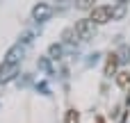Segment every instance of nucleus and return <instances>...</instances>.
<instances>
[{
  "label": "nucleus",
  "mask_w": 130,
  "mask_h": 123,
  "mask_svg": "<svg viewBox=\"0 0 130 123\" xmlns=\"http://www.w3.org/2000/svg\"><path fill=\"white\" fill-rule=\"evenodd\" d=\"M89 18L96 23V25H105L112 21V5H96L91 11H89Z\"/></svg>",
  "instance_id": "nucleus-1"
},
{
  "label": "nucleus",
  "mask_w": 130,
  "mask_h": 123,
  "mask_svg": "<svg viewBox=\"0 0 130 123\" xmlns=\"http://www.w3.org/2000/svg\"><path fill=\"white\" fill-rule=\"evenodd\" d=\"M73 27H75V32H78V37H80V41H87V39H91V37L96 34V23H94L91 18H80Z\"/></svg>",
  "instance_id": "nucleus-2"
},
{
  "label": "nucleus",
  "mask_w": 130,
  "mask_h": 123,
  "mask_svg": "<svg viewBox=\"0 0 130 123\" xmlns=\"http://www.w3.org/2000/svg\"><path fill=\"white\" fill-rule=\"evenodd\" d=\"M18 68H21V62H7V59H2V64H0V84L14 80L16 73H18Z\"/></svg>",
  "instance_id": "nucleus-3"
},
{
  "label": "nucleus",
  "mask_w": 130,
  "mask_h": 123,
  "mask_svg": "<svg viewBox=\"0 0 130 123\" xmlns=\"http://www.w3.org/2000/svg\"><path fill=\"white\" fill-rule=\"evenodd\" d=\"M50 16H53V7H50L48 2H37V5L32 7V21L43 23V21H48Z\"/></svg>",
  "instance_id": "nucleus-4"
},
{
  "label": "nucleus",
  "mask_w": 130,
  "mask_h": 123,
  "mask_svg": "<svg viewBox=\"0 0 130 123\" xmlns=\"http://www.w3.org/2000/svg\"><path fill=\"white\" fill-rule=\"evenodd\" d=\"M119 57H117V52H110L107 55V59H105V66H103V75L105 78H112V75H117L119 73Z\"/></svg>",
  "instance_id": "nucleus-5"
},
{
  "label": "nucleus",
  "mask_w": 130,
  "mask_h": 123,
  "mask_svg": "<svg viewBox=\"0 0 130 123\" xmlns=\"http://www.w3.org/2000/svg\"><path fill=\"white\" fill-rule=\"evenodd\" d=\"M126 11H128V2H126V0L114 2V5H112V21H121V18L126 16Z\"/></svg>",
  "instance_id": "nucleus-6"
},
{
  "label": "nucleus",
  "mask_w": 130,
  "mask_h": 123,
  "mask_svg": "<svg viewBox=\"0 0 130 123\" xmlns=\"http://www.w3.org/2000/svg\"><path fill=\"white\" fill-rule=\"evenodd\" d=\"M114 80H117V84L121 89H130V71H119L114 75Z\"/></svg>",
  "instance_id": "nucleus-7"
},
{
  "label": "nucleus",
  "mask_w": 130,
  "mask_h": 123,
  "mask_svg": "<svg viewBox=\"0 0 130 123\" xmlns=\"http://www.w3.org/2000/svg\"><path fill=\"white\" fill-rule=\"evenodd\" d=\"M117 57H119L121 64H128L130 62V46H121V48L117 50Z\"/></svg>",
  "instance_id": "nucleus-8"
},
{
  "label": "nucleus",
  "mask_w": 130,
  "mask_h": 123,
  "mask_svg": "<svg viewBox=\"0 0 130 123\" xmlns=\"http://www.w3.org/2000/svg\"><path fill=\"white\" fill-rule=\"evenodd\" d=\"M64 123H80V112L78 110H66V114H64Z\"/></svg>",
  "instance_id": "nucleus-9"
},
{
  "label": "nucleus",
  "mask_w": 130,
  "mask_h": 123,
  "mask_svg": "<svg viewBox=\"0 0 130 123\" xmlns=\"http://www.w3.org/2000/svg\"><path fill=\"white\" fill-rule=\"evenodd\" d=\"M62 39L66 41V43H75L80 37H78V32H75V27H69V30H64V34H62Z\"/></svg>",
  "instance_id": "nucleus-10"
},
{
  "label": "nucleus",
  "mask_w": 130,
  "mask_h": 123,
  "mask_svg": "<svg viewBox=\"0 0 130 123\" xmlns=\"http://www.w3.org/2000/svg\"><path fill=\"white\" fill-rule=\"evenodd\" d=\"M96 0H75V7L78 9H82V11H91L96 5H94Z\"/></svg>",
  "instance_id": "nucleus-11"
},
{
  "label": "nucleus",
  "mask_w": 130,
  "mask_h": 123,
  "mask_svg": "<svg viewBox=\"0 0 130 123\" xmlns=\"http://www.w3.org/2000/svg\"><path fill=\"white\" fill-rule=\"evenodd\" d=\"M48 57H50V59H59V57H62V46H59V43H53V46L48 48Z\"/></svg>",
  "instance_id": "nucleus-12"
},
{
  "label": "nucleus",
  "mask_w": 130,
  "mask_h": 123,
  "mask_svg": "<svg viewBox=\"0 0 130 123\" xmlns=\"http://www.w3.org/2000/svg\"><path fill=\"white\" fill-rule=\"evenodd\" d=\"M96 123H105V119L103 116H96Z\"/></svg>",
  "instance_id": "nucleus-13"
}]
</instances>
